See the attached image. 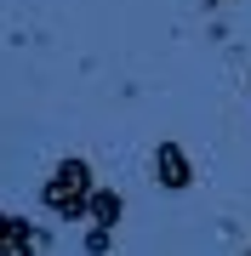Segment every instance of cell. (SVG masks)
<instances>
[{
	"mask_svg": "<svg viewBox=\"0 0 251 256\" xmlns=\"http://www.w3.org/2000/svg\"><path fill=\"white\" fill-rule=\"evenodd\" d=\"M86 216H97L103 228H114V222H120V194L97 188V194H92V205H86Z\"/></svg>",
	"mask_w": 251,
	"mask_h": 256,
	"instance_id": "277c9868",
	"label": "cell"
},
{
	"mask_svg": "<svg viewBox=\"0 0 251 256\" xmlns=\"http://www.w3.org/2000/svg\"><path fill=\"white\" fill-rule=\"evenodd\" d=\"M0 256H35V228L23 216H0Z\"/></svg>",
	"mask_w": 251,
	"mask_h": 256,
	"instance_id": "3957f363",
	"label": "cell"
},
{
	"mask_svg": "<svg viewBox=\"0 0 251 256\" xmlns=\"http://www.w3.org/2000/svg\"><path fill=\"white\" fill-rule=\"evenodd\" d=\"M40 200H46V210H57V216H86V205H92V165L86 160H63L46 176Z\"/></svg>",
	"mask_w": 251,
	"mask_h": 256,
	"instance_id": "6da1fadb",
	"label": "cell"
},
{
	"mask_svg": "<svg viewBox=\"0 0 251 256\" xmlns=\"http://www.w3.org/2000/svg\"><path fill=\"white\" fill-rule=\"evenodd\" d=\"M245 256H251V250H245Z\"/></svg>",
	"mask_w": 251,
	"mask_h": 256,
	"instance_id": "8992f818",
	"label": "cell"
},
{
	"mask_svg": "<svg viewBox=\"0 0 251 256\" xmlns=\"http://www.w3.org/2000/svg\"><path fill=\"white\" fill-rule=\"evenodd\" d=\"M154 176H160L166 188H188V182H194V171H188V154H183L177 142H160V148H154Z\"/></svg>",
	"mask_w": 251,
	"mask_h": 256,
	"instance_id": "7a4b0ae2",
	"label": "cell"
},
{
	"mask_svg": "<svg viewBox=\"0 0 251 256\" xmlns=\"http://www.w3.org/2000/svg\"><path fill=\"white\" fill-rule=\"evenodd\" d=\"M86 250H92V256H103V250H109V228H103V222L86 234Z\"/></svg>",
	"mask_w": 251,
	"mask_h": 256,
	"instance_id": "5b68a950",
	"label": "cell"
}]
</instances>
